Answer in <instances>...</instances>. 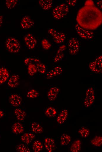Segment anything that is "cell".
I'll return each instance as SVG.
<instances>
[{
  "instance_id": "9a60e30c",
  "label": "cell",
  "mask_w": 102,
  "mask_h": 152,
  "mask_svg": "<svg viewBox=\"0 0 102 152\" xmlns=\"http://www.w3.org/2000/svg\"><path fill=\"white\" fill-rule=\"evenodd\" d=\"M44 144L46 149L49 152L52 151L55 147V144L54 140L52 138L50 137H47L45 138Z\"/></svg>"
},
{
  "instance_id": "d590c367",
  "label": "cell",
  "mask_w": 102,
  "mask_h": 152,
  "mask_svg": "<svg viewBox=\"0 0 102 152\" xmlns=\"http://www.w3.org/2000/svg\"><path fill=\"white\" fill-rule=\"evenodd\" d=\"M40 61L38 59L35 58L28 57L25 58L24 63L25 65H28L31 63L36 64Z\"/></svg>"
},
{
  "instance_id": "4fadbf2b",
  "label": "cell",
  "mask_w": 102,
  "mask_h": 152,
  "mask_svg": "<svg viewBox=\"0 0 102 152\" xmlns=\"http://www.w3.org/2000/svg\"><path fill=\"white\" fill-rule=\"evenodd\" d=\"M59 91V88L57 87H53L50 88L47 94L49 100L51 101L55 100L56 99Z\"/></svg>"
},
{
  "instance_id": "5bb4252c",
  "label": "cell",
  "mask_w": 102,
  "mask_h": 152,
  "mask_svg": "<svg viewBox=\"0 0 102 152\" xmlns=\"http://www.w3.org/2000/svg\"><path fill=\"white\" fill-rule=\"evenodd\" d=\"M66 48V46L64 44L60 46L59 47L53 59L54 62L57 63L62 59L64 56V52Z\"/></svg>"
},
{
  "instance_id": "6da1fadb",
  "label": "cell",
  "mask_w": 102,
  "mask_h": 152,
  "mask_svg": "<svg viewBox=\"0 0 102 152\" xmlns=\"http://www.w3.org/2000/svg\"><path fill=\"white\" fill-rule=\"evenodd\" d=\"M76 20L81 27L91 30L96 29L102 23V13L94 6H84L79 11Z\"/></svg>"
},
{
  "instance_id": "277c9868",
  "label": "cell",
  "mask_w": 102,
  "mask_h": 152,
  "mask_svg": "<svg viewBox=\"0 0 102 152\" xmlns=\"http://www.w3.org/2000/svg\"><path fill=\"white\" fill-rule=\"evenodd\" d=\"M89 70L93 72L99 74L102 72V56H98L94 60L91 62L89 64Z\"/></svg>"
},
{
  "instance_id": "83f0119b",
  "label": "cell",
  "mask_w": 102,
  "mask_h": 152,
  "mask_svg": "<svg viewBox=\"0 0 102 152\" xmlns=\"http://www.w3.org/2000/svg\"><path fill=\"white\" fill-rule=\"evenodd\" d=\"M36 65L35 64L31 63L28 65V74L31 76L34 75L37 72Z\"/></svg>"
},
{
  "instance_id": "603a6c76",
  "label": "cell",
  "mask_w": 102,
  "mask_h": 152,
  "mask_svg": "<svg viewBox=\"0 0 102 152\" xmlns=\"http://www.w3.org/2000/svg\"><path fill=\"white\" fill-rule=\"evenodd\" d=\"M81 141L79 140L74 141L70 148V151L72 152H78L80 151L81 148Z\"/></svg>"
},
{
  "instance_id": "f1b7e54d",
  "label": "cell",
  "mask_w": 102,
  "mask_h": 152,
  "mask_svg": "<svg viewBox=\"0 0 102 152\" xmlns=\"http://www.w3.org/2000/svg\"><path fill=\"white\" fill-rule=\"evenodd\" d=\"M46 115L49 117H55L57 113V111L53 107H50L48 108L45 112Z\"/></svg>"
},
{
  "instance_id": "d6a6232c",
  "label": "cell",
  "mask_w": 102,
  "mask_h": 152,
  "mask_svg": "<svg viewBox=\"0 0 102 152\" xmlns=\"http://www.w3.org/2000/svg\"><path fill=\"white\" fill-rule=\"evenodd\" d=\"M38 92L36 90L31 89L28 92L27 96L30 98H37L39 95Z\"/></svg>"
},
{
  "instance_id": "d4e9b609",
  "label": "cell",
  "mask_w": 102,
  "mask_h": 152,
  "mask_svg": "<svg viewBox=\"0 0 102 152\" xmlns=\"http://www.w3.org/2000/svg\"><path fill=\"white\" fill-rule=\"evenodd\" d=\"M32 131L36 133H41L43 131L42 127L38 122H33L31 124Z\"/></svg>"
},
{
  "instance_id": "8fae6325",
  "label": "cell",
  "mask_w": 102,
  "mask_h": 152,
  "mask_svg": "<svg viewBox=\"0 0 102 152\" xmlns=\"http://www.w3.org/2000/svg\"><path fill=\"white\" fill-rule=\"evenodd\" d=\"M63 70L59 66H55L52 69L49 70L46 73V77L48 79H50L54 77L62 74Z\"/></svg>"
},
{
  "instance_id": "f546056e",
  "label": "cell",
  "mask_w": 102,
  "mask_h": 152,
  "mask_svg": "<svg viewBox=\"0 0 102 152\" xmlns=\"http://www.w3.org/2000/svg\"><path fill=\"white\" fill-rule=\"evenodd\" d=\"M37 71L41 74H44L46 71V67L43 63L39 62L35 64Z\"/></svg>"
},
{
  "instance_id": "7402d4cb",
  "label": "cell",
  "mask_w": 102,
  "mask_h": 152,
  "mask_svg": "<svg viewBox=\"0 0 102 152\" xmlns=\"http://www.w3.org/2000/svg\"><path fill=\"white\" fill-rule=\"evenodd\" d=\"M14 113L17 119L20 121H23L26 115L25 112L20 108H16Z\"/></svg>"
},
{
  "instance_id": "ba28073f",
  "label": "cell",
  "mask_w": 102,
  "mask_h": 152,
  "mask_svg": "<svg viewBox=\"0 0 102 152\" xmlns=\"http://www.w3.org/2000/svg\"><path fill=\"white\" fill-rule=\"evenodd\" d=\"M95 99V92L92 87L88 88L86 93L84 104L85 107L89 108L93 104Z\"/></svg>"
},
{
  "instance_id": "3957f363",
  "label": "cell",
  "mask_w": 102,
  "mask_h": 152,
  "mask_svg": "<svg viewBox=\"0 0 102 152\" xmlns=\"http://www.w3.org/2000/svg\"><path fill=\"white\" fill-rule=\"evenodd\" d=\"M6 48L10 52L18 53L21 49V45L18 40L13 37H8L5 42Z\"/></svg>"
},
{
  "instance_id": "ffe728a7",
  "label": "cell",
  "mask_w": 102,
  "mask_h": 152,
  "mask_svg": "<svg viewBox=\"0 0 102 152\" xmlns=\"http://www.w3.org/2000/svg\"><path fill=\"white\" fill-rule=\"evenodd\" d=\"M24 127L19 122L15 123L12 127V132L13 134H19L24 131Z\"/></svg>"
},
{
  "instance_id": "8992f818",
  "label": "cell",
  "mask_w": 102,
  "mask_h": 152,
  "mask_svg": "<svg viewBox=\"0 0 102 152\" xmlns=\"http://www.w3.org/2000/svg\"><path fill=\"white\" fill-rule=\"evenodd\" d=\"M79 42L76 38L72 37L69 40L68 43V49L71 55H76L79 52Z\"/></svg>"
},
{
  "instance_id": "7c38bea8",
  "label": "cell",
  "mask_w": 102,
  "mask_h": 152,
  "mask_svg": "<svg viewBox=\"0 0 102 152\" xmlns=\"http://www.w3.org/2000/svg\"><path fill=\"white\" fill-rule=\"evenodd\" d=\"M10 104L14 107L19 106L21 104L22 98L21 96L16 94H12L9 97Z\"/></svg>"
},
{
  "instance_id": "8d00e7d4",
  "label": "cell",
  "mask_w": 102,
  "mask_h": 152,
  "mask_svg": "<svg viewBox=\"0 0 102 152\" xmlns=\"http://www.w3.org/2000/svg\"><path fill=\"white\" fill-rule=\"evenodd\" d=\"M77 2L76 0H66V2L67 4L71 6H75L76 5Z\"/></svg>"
},
{
  "instance_id": "74e56055",
  "label": "cell",
  "mask_w": 102,
  "mask_h": 152,
  "mask_svg": "<svg viewBox=\"0 0 102 152\" xmlns=\"http://www.w3.org/2000/svg\"><path fill=\"white\" fill-rule=\"evenodd\" d=\"M84 6H93L94 5L93 2L92 0H87L85 3Z\"/></svg>"
},
{
  "instance_id": "30bf717a",
  "label": "cell",
  "mask_w": 102,
  "mask_h": 152,
  "mask_svg": "<svg viewBox=\"0 0 102 152\" xmlns=\"http://www.w3.org/2000/svg\"><path fill=\"white\" fill-rule=\"evenodd\" d=\"M34 24L33 19L28 15H25L22 18L20 23L21 27L26 29L32 27Z\"/></svg>"
},
{
  "instance_id": "ac0fdd59",
  "label": "cell",
  "mask_w": 102,
  "mask_h": 152,
  "mask_svg": "<svg viewBox=\"0 0 102 152\" xmlns=\"http://www.w3.org/2000/svg\"><path fill=\"white\" fill-rule=\"evenodd\" d=\"M38 3L41 8L43 10H47L50 9L53 5V1L52 0H40Z\"/></svg>"
},
{
  "instance_id": "ab89813d",
  "label": "cell",
  "mask_w": 102,
  "mask_h": 152,
  "mask_svg": "<svg viewBox=\"0 0 102 152\" xmlns=\"http://www.w3.org/2000/svg\"><path fill=\"white\" fill-rule=\"evenodd\" d=\"M4 115V111L0 110V118L3 117Z\"/></svg>"
},
{
  "instance_id": "e0dca14e",
  "label": "cell",
  "mask_w": 102,
  "mask_h": 152,
  "mask_svg": "<svg viewBox=\"0 0 102 152\" xmlns=\"http://www.w3.org/2000/svg\"><path fill=\"white\" fill-rule=\"evenodd\" d=\"M19 79L18 75L16 74L12 75L8 78L7 84L11 87H16L18 84Z\"/></svg>"
},
{
  "instance_id": "d6986e66",
  "label": "cell",
  "mask_w": 102,
  "mask_h": 152,
  "mask_svg": "<svg viewBox=\"0 0 102 152\" xmlns=\"http://www.w3.org/2000/svg\"><path fill=\"white\" fill-rule=\"evenodd\" d=\"M35 137V135L32 133H26L23 135L21 137L22 141L26 144H29Z\"/></svg>"
},
{
  "instance_id": "52a82bcc",
  "label": "cell",
  "mask_w": 102,
  "mask_h": 152,
  "mask_svg": "<svg viewBox=\"0 0 102 152\" xmlns=\"http://www.w3.org/2000/svg\"><path fill=\"white\" fill-rule=\"evenodd\" d=\"M75 28L77 34L82 38L87 40L90 39L94 36V33L91 30L82 28L77 24L75 25Z\"/></svg>"
},
{
  "instance_id": "e575fe53",
  "label": "cell",
  "mask_w": 102,
  "mask_h": 152,
  "mask_svg": "<svg viewBox=\"0 0 102 152\" xmlns=\"http://www.w3.org/2000/svg\"><path fill=\"white\" fill-rule=\"evenodd\" d=\"M16 149L17 151L22 152H29L30 150L29 148L25 145L20 144L17 146Z\"/></svg>"
},
{
  "instance_id": "1f68e13d",
  "label": "cell",
  "mask_w": 102,
  "mask_h": 152,
  "mask_svg": "<svg viewBox=\"0 0 102 152\" xmlns=\"http://www.w3.org/2000/svg\"><path fill=\"white\" fill-rule=\"evenodd\" d=\"M18 3V1L17 0H7L5 2L6 7L9 9L13 8Z\"/></svg>"
},
{
  "instance_id": "60d3db41",
  "label": "cell",
  "mask_w": 102,
  "mask_h": 152,
  "mask_svg": "<svg viewBox=\"0 0 102 152\" xmlns=\"http://www.w3.org/2000/svg\"><path fill=\"white\" fill-rule=\"evenodd\" d=\"M3 20V17L2 16L0 15V27H1Z\"/></svg>"
},
{
  "instance_id": "4dcf8cb0",
  "label": "cell",
  "mask_w": 102,
  "mask_h": 152,
  "mask_svg": "<svg viewBox=\"0 0 102 152\" xmlns=\"http://www.w3.org/2000/svg\"><path fill=\"white\" fill-rule=\"evenodd\" d=\"M78 132L81 137L84 138L87 137L90 134L89 130L84 127H82L80 128L78 131Z\"/></svg>"
},
{
  "instance_id": "2e32d148",
  "label": "cell",
  "mask_w": 102,
  "mask_h": 152,
  "mask_svg": "<svg viewBox=\"0 0 102 152\" xmlns=\"http://www.w3.org/2000/svg\"><path fill=\"white\" fill-rule=\"evenodd\" d=\"M9 74L8 70L5 68H0V85L4 83L8 79Z\"/></svg>"
},
{
  "instance_id": "cb8c5ba5",
  "label": "cell",
  "mask_w": 102,
  "mask_h": 152,
  "mask_svg": "<svg viewBox=\"0 0 102 152\" xmlns=\"http://www.w3.org/2000/svg\"><path fill=\"white\" fill-rule=\"evenodd\" d=\"M71 141V137L69 135L64 134L61 136L60 138V144L62 146L68 145Z\"/></svg>"
},
{
  "instance_id": "f35d334b",
  "label": "cell",
  "mask_w": 102,
  "mask_h": 152,
  "mask_svg": "<svg viewBox=\"0 0 102 152\" xmlns=\"http://www.w3.org/2000/svg\"><path fill=\"white\" fill-rule=\"evenodd\" d=\"M96 4L98 8L99 9H102V0H100L97 1L96 2Z\"/></svg>"
},
{
  "instance_id": "5b68a950",
  "label": "cell",
  "mask_w": 102,
  "mask_h": 152,
  "mask_svg": "<svg viewBox=\"0 0 102 152\" xmlns=\"http://www.w3.org/2000/svg\"><path fill=\"white\" fill-rule=\"evenodd\" d=\"M48 33L52 36L54 41L56 43L60 44L63 43L66 39V36L64 33L59 32L53 28H50Z\"/></svg>"
},
{
  "instance_id": "44dd1931",
  "label": "cell",
  "mask_w": 102,
  "mask_h": 152,
  "mask_svg": "<svg viewBox=\"0 0 102 152\" xmlns=\"http://www.w3.org/2000/svg\"><path fill=\"white\" fill-rule=\"evenodd\" d=\"M68 115V111L64 109L59 113L57 118V121L59 124L63 123L66 120Z\"/></svg>"
},
{
  "instance_id": "9c48e42d",
  "label": "cell",
  "mask_w": 102,
  "mask_h": 152,
  "mask_svg": "<svg viewBox=\"0 0 102 152\" xmlns=\"http://www.w3.org/2000/svg\"><path fill=\"white\" fill-rule=\"evenodd\" d=\"M24 40L26 45L30 49H34L37 43L36 39L31 33H27L25 35Z\"/></svg>"
},
{
  "instance_id": "4316f807",
  "label": "cell",
  "mask_w": 102,
  "mask_h": 152,
  "mask_svg": "<svg viewBox=\"0 0 102 152\" xmlns=\"http://www.w3.org/2000/svg\"><path fill=\"white\" fill-rule=\"evenodd\" d=\"M91 142L95 146L100 147L102 144V137L101 136H96L91 140Z\"/></svg>"
},
{
  "instance_id": "484cf974",
  "label": "cell",
  "mask_w": 102,
  "mask_h": 152,
  "mask_svg": "<svg viewBox=\"0 0 102 152\" xmlns=\"http://www.w3.org/2000/svg\"><path fill=\"white\" fill-rule=\"evenodd\" d=\"M43 148V145L39 141L36 140L33 142L32 145V148L34 151L35 152L41 151Z\"/></svg>"
},
{
  "instance_id": "7a4b0ae2",
  "label": "cell",
  "mask_w": 102,
  "mask_h": 152,
  "mask_svg": "<svg viewBox=\"0 0 102 152\" xmlns=\"http://www.w3.org/2000/svg\"><path fill=\"white\" fill-rule=\"evenodd\" d=\"M69 11V7L67 4L63 3L55 7L53 10L52 15L53 18L57 20L65 16Z\"/></svg>"
},
{
  "instance_id": "836d02e7",
  "label": "cell",
  "mask_w": 102,
  "mask_h": 152,
  "mask_svg": "<svg viewBox=\"0 0 102 152\" xmlns=\"http://www.w3.org/2000/svg\"><path fill=\"white\" fill-rule=\"evenodd\" d=\"M41 44L43 48L45 50H49L51 46V44L50 42L45 38L42 40Z\"/></svg>"
}]
</instances>
